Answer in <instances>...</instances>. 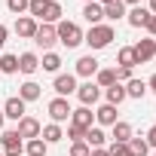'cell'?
<instances>
[{
  "label": "cell",
  "mask_w": 156,
  "mask_h": 156,
  "mask_svg": "<svg viewBox=\"0 0 156 156\" xmlns=\"http://www.w3.org/2000/svg\"><path fill=\"white\" fill-rule=\"evenodd\" d=\"M0 147H3V156H22L25 153V141L22 135L12 129V132H0Z\"/></svg>",
  "instance_id": "obj_3"
},
{
  "label": "cell",
  "mask_w": 156,
  "mask_h": 156,
  "mask_svg": "<svg viewBox=\"0 0 156 156\" xmlns=\"http://www.w3.org/2000/svg\"><path fill=\"white\" fill-rule=\"evenodd\" d=\"M113 122H116V107H113V104H101V107L95 110V126H101V129L107 126V129H110Z\"/></svg>",
  "instance_id": "obj_19"
},
{
  "label": "cell",
  "mask_w": 156,
  "mask_h": 156,
  "mask_svg": "<svg viewBox=\"0 0 156 156\" xmlns=\"http://www.w3.org/2000/svg\"><path fill=\"white\" fill-rule=\"evenodd\" d=\"M113 73H116V83H129L132 80V70L129 67H113Z\"/></svg>",
  "instance_id": "obj_37"
},
{
  "label": "cell",
  "mask_w": 156,
  "mask_h": 156,
  "mask_svg": "<svg viewBox=\"0 0 156 156\" xmlns=\"http://www.w3.org/2000/svg\"><path fill=\"white\" fill-rule=\"evenodd\" d=\"M126 6H141V0H122Z\"/></svg>",
  "instance_id": "obj_43"
},
{
  "label": "cell",
  "mask_w": 156,
  "mask_h": 156,
  "mask_svg": "<svg viewBox=\"0 0 156 156\" xmlns=\"http://www.w3.org/2000/svg\"><path fill=\"white\" fill-rule=\"evenodd\" d=\"M6 37H9V28L0 25V52H3V46H6Z\"/></svg>",
  "instance_id": "obj_40"
},
{
  "label": "cell",
  "mask_w": 156,
  "mask_h": 156,
  "mask_svg": "<svg viewBox=\"0 0 156 156\" xmlns=\"http://www.w3.org/2000/svg\"><path fill=\"white\" fill-rule=\"evenodd\" d=\"M40 95H43V86H40V83H34V80H25V83L19 86V98H22L25 104H28V101H37Z\"/></svg>",
  "instance_id": "obj_18"
},
{
  "label": "cell",
  "mask_w": 156,
  "mask_h": 156,
  "mask_svg": "<svg viewBox=\"0 0 156 156\" xmlns=\"http://www.w3.org/2000/svg\"><path fill=\"white\" fill-rule=\"evenodd\" d=\"M132 49H135V55H138V61H141V64H147V61H153V58H156V40H153V37L138 40Z\"/></svg>",
  "instance_id": "obj_9"
},
{
  "label": "cell",
  "mask_w": 156,
  "mask_h": 156,
  "mask_svg": "<svg viewBox=\"0 0 156 156\" xmlns=\"http://www.w3.org/2000/svg\"><path fill=\"white\" fill-rule=\"evenodd\" d=\"M116 40V31H113V25H95V28H89L86 34H83V43L92 49V52H98V49H107L110 43Z\"/></svg>",
  "instance_id": "obj_1"
},
{
  "label": "cell",
  "mask_w": 156,
  "mask_h": 156,
  "mask_svg": "<svg viewBox=\"0 0 156 156\" xmlns=\"http://www.w3.org/2000/svg\"><path fill=\"white\" fill-rule=\"evenodd\" d=\"M25 153L28 156H46L49 153V144L43 138H31V141H25Z\"/></svg>",
  "instance_id": "obj_27"
},
{
  "label": "cell",
  "mask_w": 156,
  "mask_h": 156,
  "mask_svg": "<svg viewBox=\"0 0 156 156\" xmlns=\"http://www.w3.org/2000/svg\"><path fill=\"white\" fill-rule=\"evenodd\" d=\"M3 122H6V116H3V107H0V132H3Z\"/></svg>",
  "instance_id": "obj_45"
},
{
  "label": "cell",
  "mask_w": 156,
  "mask_h": 156,
  "mask_svg": "<svg viewBox=\"0 0 156 156\" xmlns=\"http://www.w3.org/2000/svg\"><path fill=\"white\" fill-rule=\"evenodd\" d=\"M34 43L40 46V49H52L55 43H58V37H55V25H40L37 28V34H34Z\"/></svg>",
  "instance_id": "obj_8"
},
{
  "label": "cell",
  "mask_w": 156,
  "mask_h": 156,
  "mask_svg": "<svg viewBox=\"0 0 156 156\" xmlns=\"http://www.w3.org/2000/svg\"><path fill=\"white\" fill-rule=\"evenodd\" d=\"M40 129H43V126H40V119H34V116H22L19 126H16V132L22 135V141H25V138H28V141H31V138H40Z\"/></svg>",
  "instance_id": "obj_11"
},
{
  "label": "cell",
  "mask_w": 156,
  "mask_h": 156,
  "mask_svg": "<svg viewBox=\"0 0 156 156\" xmlns=\"http://www.w3.org/2000/svg\"><path fill=\"white\" fill-rule=\"evenodd\" d=\"M0 156H3V153H0Z\"/></svg>",
  "instance_id": "obj_48"
},
{
  "label": "cell",
  "mask_w": 156,
  "mask_h": 156,
  "mask_svg": "<svg viewBox=\"0 0 156 156\" xmlns=\"http://www.w3.org/2000/svg\"><path fill=\"white\" fill-rule=\"evenodd\" d=\"M147 144L156 150V126H150V129H147Z\"/></svg>",
  "instance_id": "obj_39"
},
{
  "label": "cell",
  "mask_w": 156,
  "mask_h": 156,
  "mask_svg": "<svg viewBox=\"0 0 156 156\" xmlns=\"http://www.w3.org/2000/svg\"><path fill=\"white\" fill-rule=\"evenodd\" d=\"M147 9H150V12L156 16V0H150V3H147Z\"/></svg>",
  "instance_id": "obj_44"
},
{
  "label": "cell",
  "mask_w": 156,
  "mask_h": 156,
  "mask_svg": "<svg viewBox=\"0 0 156 156\" xmlns=\"http://www.w3.org/2000/svg\"><path fill=\"white\" fill-rule=\"evenodd\" d=\"M92 150H98V147H104L107 144V135H104V129L101 126H92V129H86V138H83Z\"/></svg>",
  "instance_id": "obj_25"
},
{
  "label": "cell",
  "mask_w": 156,
  "mask_h": 156,
  "mask_svg": "<svg viewBox=\"0 0 156 156\" xmlns=\"http://www.w3.org/2000/svg\"><path fill=\"white\" fill-rule=\"evenodd\" d=\"M40 67H43V70H49V73H58V67H61V55H58V52H43Z\"/></svg>",
  "instance_id": "obj_28"
},
{
  "label": "cell",
  "mask_w": 156,
  "mask_h": 156,
  "mask_svg": "<svg viewBox=\"0 0 156 156\" xmlns=\"http://www.w3.org/2000/svg\"><path fill=\"white\" fill-rule=\"evenodd\" d=\"M6 9L19 19V16H25V12H28V0H6Z\"/></svg>",
  "instance_id": "obj_33"
},
{
  "label": "cell",
  "mask_w": 156,
  "mask_h": 156,
  "mask_svg": "<svg viewBox=\"0 0 156 156\" xmlns=\"http://www.w3.org/2000/svg\"><path fill=\"white\" fill-rule=\"evenodd\" d=\"M83 19L89 22V28L104 25V6H101V3H86V6H83Z\"/></svg>",
  "instance_id": "obj_16"
},
{
  "label": "cell",
  "mask_w": 156,
  "mask_h": 156,
  "mask_svg": "<svg viewBox=\"0 0 156 156\" xmlns=\"http://www.w3.org/2000/svg\"><path fill=\"white\" fill-rule=\"evenodd\" d=\"M129 147H132L135 156H147V153H150V144H147V138H141V135H132V138H129Z\"/></svg>",
  "instance_id": "obj_31"
},
{
  "label": "cell",
  "mask_w": 156,
  "mask_h": 156,
  "mask_svg": "<svg viewBox=\"0 0 156 156\" xmlns=\"http://www.w3.org/2000/svg\"><path fill=\"white\" fill-rule=\"evenodd\" d=\"M52 89H55L58 98H70V95L76 92V76H73V73H55Z\"/></svg>",
  "instance_id": "obj_7"
},
{
  "label": "cell",
  "mask_w": 156,
  "mask_h": 156,
  "mask_svg": "<svg viewBox=\"0 0 156 156\" xmlns=\"http://www.w3.org/2000/svg\"><path fill=\"white\" fill-rule=\"evenodd\" d=\"M101 70L98 58L95 55H83V58H76V67H73V76H83V80H95V73Z\"/></svg>",
  "instance_id": "obj_6"
},
{
  "label": "cell",
  "mask_w": 156,
  "mask_h": 156,
  "mask_svg": "<svg viewBox=\"0 0 156 156\" xmlns=\"http://www.w3.org/2000/svg\"><path fill=\"white\" fill-rule=\"evenodd\" d=\"M89 153H92V147L86 141H73L70 144V156H89Z\"/></svg>",
  "instance_id": "obj_35"
},
{
  "label": "cell",
  "mask_w": 156,
  "mask_h": 156,
  "mask_svg": "<svg viewBox=\"0 0 156 156\" xmlns=\"http://www.w3.org/2000/svg\"><path fill=\"white\" fill-rule=\"evenodd\" d=\"M147 92H153V95H156V73H153L150 80H147Z\"/></svg>",
  "instance_id": "obj_41"
},
{
  "label": "cell",
  "mask_w": 156,
  "mask_h": 156,
  "mask_svg": "<svg viewBox=\"0 0 156 156\" xmlns=\"http://www.w3.org/2000/svg\"><path fill=\"white\" fill-rule=\"evenodd\" d=\"M70 126H76V129H83V132H86V129H92V126H95V113H92L89 107H83V104H80V107L70 113Z\"/></svg>",
  "instance_id": "obj_12"
},
{
  "label": "cell",
  "mask_w": 156,
  "mask_h": 156,
  "mask_svg": "<svg viewBox=\"0 0 156 156\" xmlns=\"http://www.w3.org/2000/svg\"><path fill=\"white\" fill-rule=\"evenodd\" d=\"M150 16H153V12H150V9H147V6H132V9H129V12H126V22H129V25H132V28H144V25H147V19H150Z\"/></svg>",
  "instance_id": "obj_17"
},
{
  "label": "cell",
  "mask_w": 156,
  "mask_h": 156,
  "mask_svg": "<svg viewBox=\"0 0 156 156\" xmlns=\"http://www.w3.org/2000/svg\"><path fill=\"white\" fill-rule=\"evenodd\" d=\"M101 92H104V98H107L104 104L119 107V104L126 101V86H122V83H113V86H107V89H101Z\"/></svg>",
  "instance_id": "obj_20"
},
{
  "label": "cell",
  "mask_w": 156,
  "mask_h": 156,
  "mask_svg": "<svg viewBox=\"0 0 156 156\" xmlns=\"http://www.w3.org/2000/svg\"><path fill=\"white\" fill-rule=\"evenodd\" d=\"M144 28H147V37H153V40H156V16H150Z\"/></svg>",
  "instance_id": "obj_38"
},
{
  "label": "cell",
  "mask_w": 156,
  "mask_h": 156,
  "mask_svg": "<svg viewBox=\"0 0 156 156\" xmlns=\"http://www.w3.org/2000/svg\"><path fill=\"white\" fill-rule=\"evenodd\" d=\"M40 138L52 147V144H58V141L64 138V129H61L58 122H49V126H43V129H40Z\"/></svg>",
  "instance_id": "obj_24"
},
{
  "label": "cell",
  "mask_w": 156,
  "mask_h": 156,
  "mask_svg": "<svg viewBox=\"0 0 156 156\" xmlns=\"http://www.w3.org/2000/svg\"><path fill=\"white\" fill-rule=\"evenodd\" d=\"M55 37H58V43L61 46H67V49H76L83 43V28L76 25V22H67V19H61L58 25H55Z\"/></svg>",
  "instance_id": "obj_2"
},
{
  "label": "cell",
  "mask_w": 156,
  "mask_h": 156,
  "mask_svg": "<svg viewBox=\"0 0 156 156\" xmlns=\"http://www.w3.org/2000/svg\"><path fill=\"white\" fill-rule=\"evenodd\" d=\"M37 28H40V22H37V19H31V16H19V19H16V34H19V37H25V40H34Z\"/></svg>",
  "instance_id": "obj_13"
},
{
  "label": "cell",
  "mask_w": 156,
  "mask_h": 156,
  "mask_svg": "<svg viewBox=\"0 0 156 156\" xmlns=\"http://www.w3.org/2000/svg\"><path fill=\"white\" fill-rule=\"evenodd\" d=\"M61 16H64L61 3H58V0H49V6H46V12H43L40 25H58V22H61Z\"/></svg>",
  "instance_id": "obj_21"
},
{
  "label": "cell",
  "mask_w": 156,
  "mask_h": 156,
  "mask_svg": "<svg viewBox=\"0 0 156 156\" xmlns=\"http://www.w3.org/2000/svg\"><path fill=\"white\" fill-rule=\"evenodd\" d=\"M19 70H22L25 76L37 73V70H40V55H37V52H22V55H19Z\"/></svg>",
  "instance_id": "obj_15"
},
{
  "label": "cell",
  "mask_w": 156,
  "mask_h": 156,
  "mask_svg": "<svg viewBox=\"0 0 156 156\" xmlns=\"http://www.w3.org/2000/svg\"><path fill=\"white\" fill-rule=\"evenodd\" d=\"M95 83H98V89H107V86H113V83H116V73H113V67H101V70L95 73Z\"/></svg>",
  "instance_id": "obj_30"
},
{
  "label": "cell",
  "mask_w": 156,
  "mask_h": 156,
  "mask_svg": "<svg viewBox=\"0 0 156 156\" xmlns=\"http://www.w3.org/2000/svg\"><path fill=\"white\" fill-rule=\"evenodd\" d=\"M73 95L80 98V104H83V107H95V104H98V98H101V89H98V83H95V80H86V83L76 86V92H73Z\"/></svg>",
  "instance_id": "obj_4"
},
{
  "label": "cell",
  "mask_w": 156,
  "mask_h": 156,
  "mask_svg": "<svg viewBox=\"0 0 156 156\" xmlns=\"http://www.w3.org/2000/svg\"><path fill=\"white\" fill-rule=\"evenodd\" d=\"M46 110H49V119H52V122H58V126H61V122H67V119H70V113H73L70 101H67V98H58V95L49 101V107H46Z\"/></svg>",
  "instance_id": "obj_5"
},
{
  "label": "cell",
  "mask_w": 156,
  "mask_h": 156,
  "mask_svg": "<svg viewBox=\"0 0 156 156\" xmlns=\"http://www.w3.org/2000/svg\"><path fill=\"white\" fill-rule=\"evenodd\" d=\"M64 138H67V141L73 144V141H83V138H86V132H83V129H76V126H67V132H64Z\"/></svg>",
  "instance_id": "obj_36"
},
{
  "label": "cell",
  "mask_w": 156,
  "mask_h": 156,
  "mask_svg": "<svg viewBox=\"0 0 156 156\" xmlns=\"http://www.w3.org/2000/svg\"><path fill=\"white\" fill-rule=\"evenodd\" d=\"M126 3H122V0H113V3H107L104 6V22L110 25V22H119V19H126Z\"/></svg>",
  "instance_id": "obj_22"
},
{
  "label": "cell",
  "mask_w": 156,
  "mask_h": 156,
  "mask_svg": "<svg viewBox=\"0 0 156 156\" xmlns=\"http://www.w3.org/2000/svg\"><path fill=\"white\" fill-rule=\"evenodd\" d=\"M46 6H49V0H28V16L40 22L43 12H46Z\"/></svg>",
  "instance_id": "obj_32"
},
{
  "label": "cell",
  "mask_w": 156,
  "mask_h": 156,
  "mask_svg": "<svg viewBox=\"0 0 156 156\" xmlns=\"http://www.w3.org/2000/svg\"><path fill=\"white\" fill-rule=\"evenodd\" d=\"M122 86H126V98L141 101V98L147 95V80H135V76H132V80H129V83H122Z\"/></svg>",
  "instance_id": "obj_23"
},
{
  "label": "cell",
  "mask_w": 156,
  "mask_h": 156,
  "mask_svg": "<svg viewBox=\"0 0 156 156\" xmlns=\"http://www.w3.org/2000/svg\"><path fill=\"white\" fill-rule=\"evenodd\" d=\"M89 156H110V153H107V147H98V150H92Z\"/></svg>",
  "instance_id": "obj_42"
},
{
  "label": "cell",
  "mask_w": 156,
  "mask_h": 156,
  "mask_svg": "<svg viewBox=\"0 0 156 156\" xmlns=\"http://www.w3.org/2000/svg\"><path fill=\"white\" fill-rule=\"evenodd\" d=\"M153 156H156V150H153Z\"/></svg>",
  "instance_id": "obj_47"
},
{
  "label": "cell",
  "mask_w": 156,
  "mask_h": 156,
  "mask_svg": "<svg viewBox=\"0 0 156 156\" xmlns=\"http://www.w3.org/2000/svg\"><path fill=\"white\" fill-rule=\"evenodd\" d=\"M107 153H110V156H135L129 144H116V141H110V147H107Z\"/></svg>",
  "instance_id": "obj_34"
},
{
  "label": "cell",
  "mask_w": 156,
  "mask_h": 156,
  "mask_svg": "<svg viewBox=\"0 0 156 156\" xmlns=\"http://www.w3.org/2000/svg\"><path fill=\"white\" fill-rule=\"evenodd\" d=\"M0 73H19V55H12V52L0 55Z\"/></svg>",
  "instance_id": "obj_29"
},
{
  "label": "cell",
  "mask_w": 156,
  "mask_h": 156,
  "mask_svg": "<svg viewBox=\"0 0 156 156\" xmlns=\"http://www.w3.org/2000/svg\"><path fill=\"white\" fill-rule=\"evenodd\" d=\"M83 3H98V0H83Z\"/></svg>",
  "instance_id": "obj_46"
},
{
  "label": "cell",
  "mask_w": 156,
  "mask_h": 156,
  "mask_svg": "<svg viewBox=\"0 0 156 156\" xmlns=\"http://www.w3.org/2000/svg\"><path fill=\"white\" fill-rule=\"evenodd\" d=\"M116 64L132 70V67H135V64H141V61H138V55H135V49H132V46H122V49L116 52Z\"/></svg>",
  "instance_id": "obj_26"
},
{
  "label": "cell",
  "mask_w": 156,
  "mask_h": 156,
  "mask_svg": "<svg viewBox=\"0 0 156 156\" xmlns=\"http://www.w3.org/2000/svg\"><path fill=\"white\" fill-rule=\"evenodd\" d=\"M132 135H135L132 132V122H126V119H116L110 126V141H116V144H129Z\"/></svg>",
  "instance_id": "obj_14"
},
{
  "label": "cell",
  "mask_w": 156,
  "mask_h": 156,
  "mask_svg": "<svg viewBox=\"0 0 156 156\" xmlns=\"http://www.w3.org/2000/svg\"><path fill=\"white\" fill-rule=\"evenodd\" d=\"M3 116L6 119H22V116H28V104L19 98V95H12V98H6V104H3Z\"/></svg>",
  "instance_id": "obj_10"
}]
</instances>
